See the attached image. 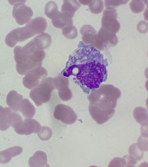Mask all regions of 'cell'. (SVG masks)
Segmentation results:
<instances>
[{
    "label": "cell",
    "mask_w": 148,
    "mask_h": 167,
    "mask_svg": "<svg viewBox=\"0 0 148 167\" xmlns=\"http://www.w3.org/2000/svg\"><path fill=\"white\" fill-rule=\"evenodd\" d=\"M106 65L94 61L71 67L77 70L76 78L80 84L89 90L98 88L101 84L106 80L107 73Z\"/></svg>",
    "instance_id": "cell-1"
},
{
    "label": "cell",
    "mask_w": 148,
    "mask_h": 167,
    "mask_svg": "<svg viewBox=\"0 0 148 167\" xmlns=\"http://www.w3.org/2000/svg\"><path fill=\"white\" fill-rule=\"evenodd\" d=\"M53 78L43 79L29 93V96L37 106H40L49 100L52 92L54 89L52 84Z\"/></svg>",
    "instance_id": "cell-2"
},
{
    "label": "cell",
    "mask_w": 148,
    "mask_h": 167,
    "mask_svg": "<svg viewBox=\"0 0 148 167\" xmlns=\"http://www.w3.org/2000/svg\"><path fill=\"white\" fill-rule=\"evenodd\" d=\"M47 72L46 69L41 65H38L29 71L23 79V84L27 89L34 88L46 78Z\"/></svg>",
    "instance_id": "cell-3"
},
{
    "label": "cell",
    "mask_w": 148,
    "mask_h": 167,
    "mask_svg": "<svg viewBox=\"0 0 148 167\" xmlns=\"http://www.w3.org/2000/svg\"><path fill=\"white\" fill-rule=\"evenodd\" d=\"M90 114L93 119L99 124H102L109 120L113 115V109L107 108L100 104L91 103L89 107Z\"/></svg>",
    "instance_id": "cell-4"
},
{
    "label": "cell",
    "mask_w": 148,
    "mask_h": 167,
    "mask_svg": "<svg viewBox=\"0 0 148 167\" xmlns=\"http://www.w3.org/2000/svg\"><path fill=\"white\" fill-rule=\"evenodd\" d=\"M33 14L32 9L22 2L16 3L14 5L12 15L17 23L20 25L27 23Z\"/></svg>",
    "instance_id": "cell-5"
},
{
    "label": "cell",
    "mask_w": 148,
    "mask_h": 167,
    "mask_svg": "<svg viewBox=\"0 0 148 167\" xmlns=\"http://www.w3.org/2000/svg\"><path fill=\"white\" fill-rule=\"evenodd\" d=\"M53 114L55 119L67 124H71L77 119V115L73 109L69 106L63 104L57 105Z\"/></svg>",
    "instance_id": "cell-6"
},
{
    "label": "cell",
    "mask_w": 148,
    "mask_h": 167,
    "mask_svg": "<svg viewBox=\"0 0 148 167\" xmlns=\"http://www.w3.org/2000/svg\"><path fill=\"white\" fill-rule=\"evenodd\" d=\"M30 38L24 27L15 29L9 33L5 38V42L8 46L13 48L17 43Z\"/></svg>",
    "instance_id": "cell-7"
},
{
    "label": "cell",
    "mask_w": 148,
    "mask_h": 167,
    "mask_svg": "<svg viewBox=\"0 0 148 167\" xmlns=\"http://www.w3.org/2000/svg\"><path fill=\"white\" fill-rule=\"evenodd\" d=\"M41 129L40 124L38 121L34 119L28 118L23 121L20 128L15 130L18 134L27 135L33 133H38Z\"/></svg>",
    "instance_id": "cell-8"
},
{
    "label": "cell",
    "mask_w": 148,
    "mask_h": 167,
    "mask_svg": "<svg viewBox=\"0 0 148 167\" xmlns=\"http://www.w3.org/2000/svg\"><path fill=\"white\" fill-rule=\"evenodd\" d=\"M97 36L103 43L105 48L107 47L115 46L118 42L116 34L104 28H100L97 33Z\"/></svg>",
    "instance_id": "cell-9"
},
{
    "label": "cell",
    "mask_w": 148,
    "mask_h": 167,
    "mask_svg": "<svg viewBox=\"0 0 148 167\" xmlns=\"http://www.w3.org/2000/svg\"><path fill=\"white\" fill-rule=\"evenodd\" d=\"M73 17L66 12L59 11L57 16L51 20L53 25L55 27L61 29L73 25Z\"/></svg>",
    "instance_id": "cell-10"
},
{
    "label": "cell",
    "mask_w": 148,
    "mask_h": 167,
    "mask_svg": "<svg viewBox=\"0 0 148 167\" xmlns=\"http://www.w3.org/2000/svg\"><path fill=\"white\" fill-rule=\"evenodd\" d=\"M23 97L16 91H10L8 94L6 103L11 109L14 112L20 111Z\"/></svg>",
    "instance_id": "cell-11"
},
{
    "label": "cell",
    "mask_w": 148,
    "mask_h": 167,
    "mask_svg": "<svg viewBox=\"0 0 148 167\" xmlns=\"http://www.w3.org/2000/svg\"><path fill=\"white\" fill-rule=\"evenodd\" d=\"M26 25L35 36L43 32L47 28V22L44 18L39 17L31 20Z\"/></svg>",
    "instance_id": "cell-12"
},
{
    "label": "cell",
    "mask_w": 148,
    "mask_h": 167,
    "mask_svg": "<svg viewBox=\"0 0 148 167\" xmlns=\"http://www.w3.org/2000/svg\"><path fill=\"white\" fill-rule=\"evenodd\" d=\"M13 112L9 107L0 105V130H5L11 126Z\"/></svg>",
    "instance_id": "cell-13"
},
{
    "label": "cell",
    "mask_w": 148,
    "mask_h": 167,
    "mask_svg": "<svg viewBox=\"0 0 148 167\" xmlns=\"http://www.w3.org/2000/svg\"><path fill=\"white\" fill-rule=\"evenodd\" d=\"M120 24L116 18L110 15H103L101 28H105L116 34L119 30Z\"/></svg>",
    "instance_id": "cell-14"
},
{
    "label": "cell",
    "mask_w": 148,
    "mask_h": 167,
    "mask_svg": "<svg viewBox=\"0 0 148 167\" xmlns=\"http://www.w3.org/2000/svg\"><path fill=\"white\" fill-rule=\"evenodd\" d=\"M22 148L19 146L10 148L0 152V163L3 164L9 162L12 157L21 154L23 151Z\"/></svg>",
    "instance_id": "cell-15"
},
{
    "label": "cell",
    "mask_w": 148,
    "mask_h": 167,
    "mask_svg": "<svg viewBox=\"0 0 148 167\" xmlns=\"http://www.w3.org/2000/svg\"><path fill=\"white\" fill-rule=\"evenodd\" d=\"M47 157L44 152L36 151L29 160V165L30 167H44L47 164Z\"/></svg>",
    "instance_id": "cell-16"
},
{
    "label": "cell",
    "mask_w": 148,
    "mask_h": 167,
    "mask_svg": "<svg viewBox=\"0 0 148 167\" xmlns=\"http://www.w3.org/2000/svg\"><path fill=\"white\" fill-rule=\"evenodd\" d=\"M37 50H42L49 47L51 43L50 35L43 32L37 36L32 39Z\"/></svg>",
    "instance_id": "cell-17"
},
{
    "label": "cell",
    "mask_w": 148,
    "mask_h": 167,
    "mask_svg": "<svg viewBox=\"0 0 148 167\" xmlns=\"http://www.w3.org/2000/svg\"><path fill=\"white\" fill-rule=\"evenodd\" d=\"M83 42L86 45L91 44V40L92 36L97 34V31L90 25L83 26L80 30Z\"/></svg>",
    "instance_id": "cell-18"
},
{
    "label": "cell",
    "mask_w": 148,
    "mask_h": 167,
    "mask_svg": "<svg viewBox=\"0 0 148 167\" xmlns=\"http://www.w3.org/2000/svg\"><path fill=\"white\" fill-rule=\"evenodd\" d=\"M133 116L137 122L142 126H148V115L145 109L141 107L136 108L134 111Z\"/></svg>",
    "instance_id": "cell-19"
},
{
    "label": "cell",
    "mask_w": 148,
    "mask_h": 167,
    "mask_svg": "<svg viewBox=\"0 0 148 167\" xmlns=\"http://www.w3.org/2000/svg\"><path fill=\"white\" fill-rule=\"evenodd\" d=\"M52 82L54 87L58 90V92L63 91L69 88L68 78L62 75L53 78Z\"/></svg>",
    "instance_id": "cell-20"
},
{
    "label": "cell",
    "mask_w": 148,
    "mask_h": 167,
    "mask_svg": "<svg viewBox=\"0 0 148 167\" xmlns=\"http://www.w3.org/2000/svg\"><path fill=\"white\" fill-rule=\"evenodd\" d=\"M20 112L25 117L32 118L34 116L36 110L34 106L27 99H23Z\"/></svg>",
    "instance_id": "cell-21"
},
{
    "label": "cell",
    "mask_w": 148,
    "mask_h": 167,
    "mask_svg": "<svg viewBox=\"0 0 148 167\" xmlns=\"http://www.w3.org/2000/svg\"><path fill=\"white\" fill-rule=\"evenodd\" d=\"M80 6V4L76 0H64L61 6V12H68L73 17Z\"/></svg>",
    "instance_id": "cell-22"
},
{
    "label": "cell",
    "mask_w": 148,
    "mask_h": 167,
    "mask_svg": "<svg viewBox=\"0 0 148 167\" xmlns=\"http://www.w3.org/2000/svg\"><path fill=\"white\" fill-rule=\"evenodd\" d=\"M58 12V6L55 2L51 1L46 3L44 13L48 18L51 19H53L57 16Z\"/></svg>",
    "instance_id": "cell-23"
},
{
    "label": "cell",
    "mask_w": 148,
    "mask_h": 167,
    "mask_svg": "<svg viewBox=\"0 0 148 167\" xmlns=\"http://www.w3.org/2000/svg\"><path fill=\"white\" fill-rule=\"evenodd\" d=\"M45 53L43 50H35L28 56L29 59L34 63L42 65V62L45 57Z\"/></svg>",
    "instance_id": "cell-24"
},
{
    "label": "cell",
    "mask_w": 148,
    "mask_h": 167,
    "mask_svg": "<svg viewBox=\"0 0 148 167\" xmlns=\"http://www.w3.org/2000/svg\"><path fill=\"white\" fill-rule=\"evenodd\" d=\"M88 7L90 11L92 13L97 14L101 13L103 8V3L102 0H92L89 4Z\"/></svg>",
    "instance_id": "cell-25"
},
{
    "label": "cell",
    "mask_w": 148,
    "mask_h": 167,
    "mask_svg": "<svg viewBox=\"0 0 148 167\" xmlns=\"http://www.w3.org/2000/svg\"><path fill=\"white\" fill-rule=\"evenodd\" d=\"M144 152L139 148L136 143L132 144L129 148V155L134 158L138 161L142 159L144 154Z\"/></svg>",
    "instance_id": "cell-26"
},
{
    "label": "cell",
    "mask_w": 148,
    "mask_h": 167,
    "mask_svg": "<svg viewBox=\"0 0 148 167\" xmlns=\"http://www.w3.org/2000/svg\"><path fill=\"white\" fill-rule=\"evenodd\" d=\"M62 33L66 38L70 39L75 38L77 36V29L74 26L72 25L62 29Z\"/></svg>",
    "instance_id": "cell-27"
},
{
    "label": "cell",
    "mask_w": 148,
    "mask_h": 167,
    "mask_svg": "<svg viewBox=\"0 0 148 167\" xmlns=\"http://www.w3.org/2000/svg\"><path fill=\"white\" fill-rule=\"evenodd\" d=\"M129 6L131 11L135 14L142 12L145 8V5L142 0H132Z\"/></svg>",
    "instance_id": "cell-28"
},
{
    "label": "cell",
    "mask_w": 148,
    "mask_h": 167,
    "mask_svg": "<svg viewBox=\"0 0 148 167\" xmlns=\"http://www.w3.org/2000/svg\"><path fill=\"white\" fill-rule=\"evenodd\" d=\"M52 135L51 129L49 127L43 126L41 127V131L38 133V136L39 138L42 140L49 139Z\"/></svg>",
    "instance_id": "cell-29"
},
{
    "label": "cell",
    "mask_w": 148,
    "mask_h": 167,
    "mask_svg": "<svg viewBox=\"0 0 148 167\" xmlns=\"http://www.w3.org/2000/svg\"><path fill=\"white\" fill-rule=\"evenodd\" d=\"M138 147L143 151L148 150V137L141 135L138 138L136 143Z\"/></svg>",
    "instance_id": "cell-30"
},
{
    "label": "cell",
    "mask_w": 148,
    "mask_h": 167,
    "mask_svg": "<svg viewBox=\"0 0 148 167\" xmlns=\"http://www.w3.org/2000/svg\"><path fill=\"white\" fill-rule=\"evenodd\" d=\"M126 165V161L124 158L115 157L111 161L108 167H125Z\"/></svg>",
    "instance_id": "cell-31"
},
{
    "label": "cell",
    "mask_w": 148,
    "mask_h": 167,
    "mask_svg": "<svg viewBox=\"0 0 148 167\" xmlns=\"http://www.w3.org/2000/svg\"><path fill=\"white\" fill-rule=\"evenodd\" d=\"M129 0H105V5L106 7H116L121 5L126 4Z\"/></svg>",
    "instance_id": "cell-32"
},
{
    "label": "cell",
    "mask_w": 148,
    "mask_h": 167,
    "mask_svg": "<svg viewBox=\"0 0 148 167\" xmlns=\"http://www.w3.org/2000/svg\"><path fill=\"white\" fill-rule=\"evenodd\" d=\"M136 29L141 34H145L148 32V23L143 20L139 21L137 23Z\"/></svg>",
    "instance_id": "cell-33"
},
{
    "label": "cell",
    "mask_w": 148,
    "mask_h": 167,
    "mask_svg": "<svg viewBox=\"0 0 148 167\" xmlns=\"http://www.w3.org/2000/svg\"><path fill=\"white\" fill-rule=\"evenodd\" d=\"M58 93L60 98L64 101H69L72 97V92L69 88L63 91L58 92Z\"/></svg>",
    "instance_id": "cell-34"
},
{
    "label": "cell",
    "mask_w": 148,
    "mask_h": 167,
    "mask_svg": "<svg viewBox=\"0 0 148 167\" xmlns=\"http://www.w3.org/2000/svg\"><path fill=\"white\" fill-rule=\"evenodd\" d=\"M123 158L126 161V167L134 166L138 161L129 155H125Z\"/></svg>",
    "instance_id": "cell-35"
},
{
    "label": "cell",
    "mask_w": 148,
    "mask_h": 167,
    "mask_svg": "<svg viewBox=\"0 0 148 167\" xmlns=\"http://www.w3.org/2000/svg\"><path fill=\"white\" fill-rule=\"evenodd\" d=\"M103 15H107L112 16L116 18H117V13L114 8L108 6L106 7L103 11Z\"/></svg>",
    "instance_id": "cell-36"
},
{
    "label": "cell",
    "mask_w": 148,
    "mask_h": 167,
    "mask_svg": "<svg viewBox=\"0 0 148 167\" xmlns=\"http://www.w3.org/2000/svg\"><path fill=\"white\" fill-rule=\"evenodd\" d=\"M78 1L81 4L83 5L89 4L91 2L92 0H78Z\"/></svg>",
    "instance_id": "cell-37"
},
{
    "label": "cell",
    "mask_w": 148,
    "mask_h": 167,
    "mask_svg": "<svg viewBox=\"0 0 148 167\" xmlns=\"http://www.w3.org/2000/svg\"><path fill=\"white\" fill-rule=\"evenodd\" d=\"M0 95H1V93H0Z\"/></svg>",
    "instance_id": "cell-38"
}]
</instances>
